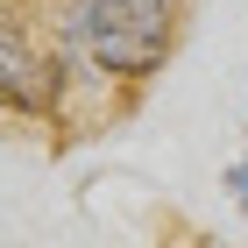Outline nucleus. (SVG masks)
Returning a JSON list of instances; mask_svg holds the SVG:
<instances>
[{
    "label": "nucleus",
    "instance_id": "1",
    "mask_svg": "<svg viewBox=\"0 0 248 248\" xmlns=\"http://www.w3.org/2000/svg\"><path fill=\"white\" fill-rule=\"evenodd\" d=\"M57 36L93 85H149L185 36V0H64Z\"/></svg>",
    "mask_w": 248,
    "mask_h": 248
},
{
    "label": "nucleus",
    "instance_id": "2",
    "mask_svg": "<svg viewBox=\"0 0 248 248\" xmlns=\"http://www.w3.org/2000/svg\"><path fill=\"white\" fill-rule=\"evenodd\" d=\"M71 78H78V57L64 50L57 21H50V36H36L29 15H7V29H0V99H7V114L57 121Z\"/></svg>",
    "mask_w": 248,
    "mask_h": 248
},
{
    "label": "nucleus",
    "instance_id": "3",
    "mask_svg": "<svg viewBox=\"0 0 248 248\" xmlns=\"http://www.w3.org/2000/svg\"><path fill=\"white\" fill-rule=\"evenodd\" d=\"M220 185H227V199L248 213V156H241V163H227V177H220Z\"/></svg>",
    "mask_w": 248,
    "mask_h": 248
}]
</instances>
